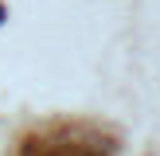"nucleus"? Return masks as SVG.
Segmentation results:
<instances>
[{
	"label": "nucleus",
	"instance_id": "f257e3e1",
	"mask_svg": "<svg viewBox=\"0 0 160 156\" xmlns=\"http://www.w3.org/2000/svg\"><path fill=\"white\" fill-rule=\"evenodd\" d=\"M0 23H4V8H0Z\"/></svg>",
	"mask_w": 160,
	"mask_h": 156
}]
</instances>
